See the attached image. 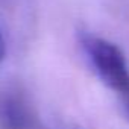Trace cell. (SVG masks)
<instances>
[{
	"label": "cell",
	"instance_id": "1",
	"mask_svg": "<svg viewBox=\"0 0 129 129\" xmlns=\"http://www.w3.org/2000/svg\"><path fill=\"white\" fill-rule=\"evenodd\" d=\"M81 41L99 78L129 103V69L120 47L93 34L82 35Z\"/></svg>",
	"mask_w": 129,
	"mask_h": 129
},
{
	"label": "cell",
	"instance_id": "2",
	"mask_svg": "<svg viewBox=\"0 0 129 129\" xmlns=\"http://www.w3.org/2000/svg\"><path fill=\"white\" fill-rule=\"evenodd\" d=\"M37 115L21 84L8 81L0 85V129H34Z\"/></svg>",
	"mask_w": 129,
	"mask_h": 129
},
{
	"label": "cell",
	"instance_id": "3",
	"mask_svg": "<svg viewBox=\"0 0 129 129\" xmlns=\"http://www.w3.org/2000/svg\"><path fill=\"white\" fill-rule=\"evenodd\" d=\"M5 55H6V44H5V38H3L2 29H0V61L5 59Z\"/></svg>",
	"mask_w": 129,
	"mask_h": 129
},
{
	"label": "cell",
	"instance_id": "4",
	"mask_svg": "<svg viewBox=\"0 0 129 129\" xmlns=\"http://www.w3.org/2000/svg\"><path fill=\"white\" fill-rule=\"evenodd\" d=\"M126 106H127V112H129V103H126Z\"/></svg>",
	"mask_w": 129,
	"mask_h": 129
}]
</instances>
